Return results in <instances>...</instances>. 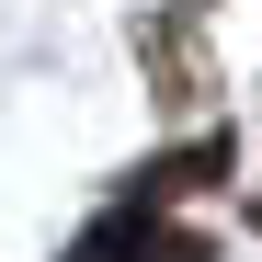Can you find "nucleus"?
<instances>
[{
    "label": "nucleus",
    "mask_w": 262,
    "mask_h": 262,
    "mask_svg": "<svg viewBox=\"0 0 262 262\" xmlns=\"http://www.w3.org/2000/svg\"><path fill=\"white\" fill-rule=\"evenodd\" d=\"M69 262H205V239H194V228H171L148 194H125V205H114V216H103V228L80 239Z\"/></svg>",
    "instance_id": "1"
}]
</instances>
